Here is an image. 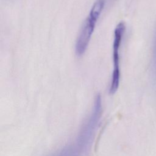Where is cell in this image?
Instances as JSON below:
<instances>
[{
	"instance_id": "obj_3",
	"label": "cell",
	"mask_w": 156,
	"mask_h": 156,
	"mask_svg": "<svg viewBox=\"0 0 156 156\" xmlns=\"http://www.w3.org/2000/svg\"><path fill=\"white\" fill-rule=\"evenodd\" d=\"M126 30V25L121 21L116 26L114 30V38L113 43V69L109 87V93L115 94L118 89L120 80L119 68V48Z\"/></svg>"
},
{
	"instance_id": "obj_2",
	"label": "cell",
	"mask_w": 156,
	"mask_h": 156,
	"mask_svg": "<svg viewBox=\"0 0 156 156\" xmlns=\"http://www.w3.org/2000/svg\"><path fill=\"white\" fill-rule=\"evenodd\" d=\"M104 5V0H96L92 5L76 41L75 52L77 56L82 55L87 49Z\"/></svg>"
},
{
	"instance_id": "obj_1",
	"label": "cell",
	"mask_w": 156,
	"mask_h": 156,
	"mask_svg": "<svg viewBox=\"0 0 156 156\" xmlns=\"http://www.w3.org/2000/svg\"><path fill=\"white\" fill-rule=\"evenodd\" d=\"M102 111L101 97L99 94L95 97L91 112L85 121L74 142L50 156H80L87 151L93 138L98 125Z\"/></svg>"
},
{
	"instance_id": "obj_4",
	"label": "cell",
	"mask_w": 156,
	"mask_h": 156,
	"mask_svg": "<svg viewBox=\"0 0 156 156\" xmlns=\"http://www.w3.org/2000/svg\"><path fill=\"white\" fill-rule=\"evenodd\" d=\"M152 65H153V70L156 77V35L154 41V44L153 48V55H152Z\"/></svg>"
}]
</instances>
